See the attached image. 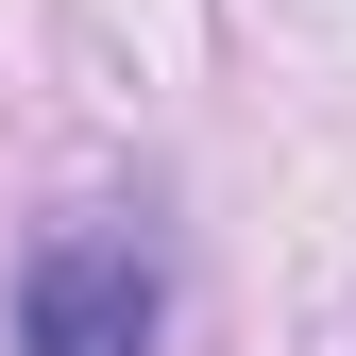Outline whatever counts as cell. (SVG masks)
<instances>
[{"label": "cell", "mask_w": 356, "mask_h": 356, "mask_svg": "<svg viewBox=\"0 0 356 356\" xmlns=\"http://www.w3.org/2000/svg\"><path fill=\"white\" fill-rule=\"evenodd\" d=\"M17 356H153V254L136 238H51L17 272Z\"/></svg>", "instance_id": "6da1fadb"}]
</instances>
